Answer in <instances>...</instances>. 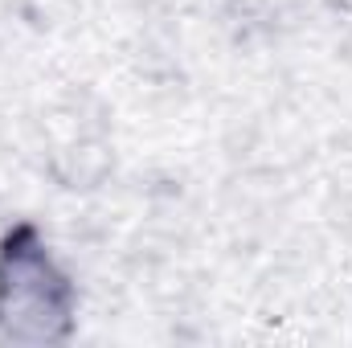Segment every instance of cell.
Masks as SVG:
<instances>
[{"label": "cell", "mask_w": 352, "mask_h": 348, "mask_svg": "<svg viewBox=\"0 0 352 348\" xmlns=\"http://www.w3.org/2000/svg\"><path fill=\"white\" fill-rule=\"evenodd\" d=\"M66 299L70 291L62 274L50 266L33 234H12L0 259V324L12 336H50V324L66 320Z\"/></svg>", "instance_id": "6da1fadb"}]
</instances>
